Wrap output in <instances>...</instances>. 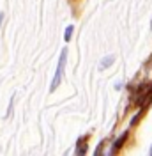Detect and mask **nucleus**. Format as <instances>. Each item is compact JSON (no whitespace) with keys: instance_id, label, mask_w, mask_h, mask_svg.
<instances>
[{"instance_id":"1","label":"nucleus","mask_w":152,"mask_h":156,"mask_svg":"<svg viewBox=\"0 0 152 156\" xmlns=\"http://www.w3.org/2000/svg\"><path fill=\"white\" fill-rule=\"evenodd\" d=\"M66 60H67V50H62L60 58H58L57 71H55V78H53V82H51V90H55V89L60 85V82H62V76H64V68H66Z\"/></svg>"},{"instance_id":"2","label":"nucleus","mask_w":152,"mask_h":156,"mask_svg":"<svg viewBox=\"0 0 152 156\" xmlns=\"http://www.w3.org/2000/svg\"><path fill=\"white\" fill-rule=\"evenodd\" d=\"M87 153V138H80V142H78V146H76V154H85Z\"/></svg>"},{"instance_id":"3","label":"nucleus","mask_w":152,"mask_h":156,"mask_svg":"<svg viewBox=\"0 0 152 156\" xmlns=\"http://www.w3.org/2000/svg\"><path fill=\"white\" fill-rule=\"evenodd\" d=\"M113 62H115V57H113V55H108V57H105L103 60H101V64H99V66H101V69H108Z\"/></svg>"},{"instance_id":"4","label":"nucleus","mask_w":152,"mask_h":156,"mask_svg":"<svg viewBox=\"0 0 152 156\" xmlns=\"http://www.w3.org/2000/svg\"><path fill=\"white\" fill-rule=\"evenodd\" d=\"M126 138H127V133H124V135L120 136V138H119L117 142H115V144H113V147L110 149V153H112V154H115V153H117V149H119V147L122 146V142H124V140H126Z\"/></svg>"},{"instance_id":"5","label":"nucleus","mask_w":152,"mask_h":156,"mask_svg":"<svg viewBox=\"0 0 152 156\" xmlns=\"http://www.w3.org/2000/svg\"><path fill=\"white\" fill-rule=\"evenodd\" d=\"M73 30H74V27H73V25H69V27L66 29V36H64V39H66V41H71V36H73Z\"/></svg>"},{"instance_id":"6","label":"nucleus","mask_w":152,"mask_h":156,"mask_svg":"<svg viewBox=\"0 0 152 156\" xmlns=\"http://www.w3.org/2000/svg\"><path fill=\"white\" fill-rule=\"evenodd\" d=\"M150 154H152V146H150Z\"/></svg>"},{"instance_id":"7","label":"nucleus","mask_w":152,"mask_h":156,"mask_svg":"<svg viewBox=\"0 0 152 156\" xmlns=\"http://www.w3.org/2000/svg\"><path fill=\"white\" fill-rule=\"evenodd\" d=\"M150 27H152V21H150Z\"/></svg>"}]
</instances>
